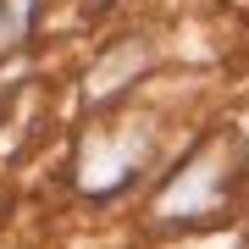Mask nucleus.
I'll use <instances>...</instances> for the list:
<instances>
[{
    "label": "nucleus",
    "instance_id": "f257e3e1",
    "mask_svg": "<svg viewBox=\"0 0 249 249\" xmlns=\"http://www.w3.org/2000/svg\"><path fill=\"white\" fill-rule=\"evenodd\" d=\"M6 34H11V22H6V17H0V45H6Z\"/></svg>",
    "mask_w": 249,
    "mask_h": 249
}]
</instances>
